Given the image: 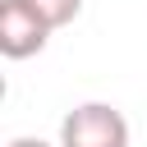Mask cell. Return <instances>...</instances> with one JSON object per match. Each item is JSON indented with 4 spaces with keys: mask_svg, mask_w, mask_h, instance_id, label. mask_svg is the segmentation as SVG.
<instances>
[{
    "mask_svg": "<svg viewBox=\"0 0 147 147\" xmlns=\"http://www.w3.org/2000/svg\"><path fill=\"white\" fill-rule=\"evenodd\" d=\"M60 147H129V119L106 101H83L60 119Z\"/></svg>",
    "mask_w": 147,
    "mask_h": 147,
    "instance_id": "cell-1",
    "label": "cell"
},
{
    "mask_svg": "<svg viewBox=\"0 0 147 147\" xmlns=\"http://www.w3.org/2000/svg\"><path fill=\"white\" fill-rule=\"evenodd\" d=\"M9 147H51V142H41V138H14Z\"/></svg>",
    "mask_w": 147,
    "mask_h": 147,
    "instance_id": "cell-4",
    "label": "cell"
},
{
    "mask_svg": "<svg viewBox=\"0 0 147 147\" xmlns=\"http://www.w3.org/2000/svg\"><path fill=\"white\" fill-rule=\"evenodd\" d=\"M51 28L28 9V0H0V55L5 60H28L46 46Z\"/></svg>",
    "mask_w": 147,
    "mask_h": 147,
    "instance_id": "cell-2",
    "label": "cell"
},
{
    "mask_svg": "<svg viewBox=\"0 0 147 147\" xmlns=\"http://www.w3.org/2000/svg\"><path fill=\"white\" fill-rule=\"evenodd\" d=\"M28 9L55 32V28H64V23H74L78 18V9H83V0H28Z\"/></svg>",
    "mask_w": 147,
    "mask_h": 147,
    "instance_id": "cell-3",
    "label": "cell"
}]
</instances>
